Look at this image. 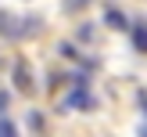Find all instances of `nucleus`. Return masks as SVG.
Wrapping results in <instances>:
<instances>
[{
	"label": "nucleus",
	"mask_w": 147,
	"mask_h": 137,
	"mask_svg": "<svg viewBox=\"0 0 147 137\" xmlns=\"http://www.w3.org/2000/svg\"><path fill=\"white\" fill-rule=\"evenodd\" d=\"M133 50L147 54V22H136L133 25Z\"/></svg>",
	"instance_id": "obj_4"
},
{
	"label": "nucleus",
	"mask_w": 147,
	"mask_h": 137,
	"mask_svg": "<svg viewBox=\"0 0 147 137\" xmlns=\"http://www.w3.org/2000/svg\"><path fill=\"white\" fill-rule=\"evenodd\" d=\"M86 4H93V0H65V7H68V11H83Z\"/></svg>",
	"instance_id": "obj_7"
},
{
	"label": "nucleus",
	"mask_w": 147,
	"mask_h": 137,
	"mask_svg": "<svg viewBox=\"0 0 147 137\" xmlns=\"http://www.w3.org/2000/svg\"><path fill=\"white\" fill-rule=\"evenodd\" d=\"M104 22H108L111 29H126V18H122V11H115V7H111L108 14H104Z\"/></svg>",
	"instance_id": "obj_5"
},
{
	"label": "nucleus",
	"mask_w": 147,
	"mask_h": 137,
	"mask_svg": "<svg viewBox=\"0 0 147 137\" xmlns=\"http://www.w3.org/2000/svg\"><path fill=\"white\" fill-rule=\"evenodd\" d=\"M93 105H97V101H93V94L86 90V87H76V90L65 97V108H79V112H90Z\"/></svg>",
	"instance_id": "obj_2"
},
{
	"label": "nucleus",
	"mask_w": 147,
	"mask_h": 137,
	"mask_svg": "<svg viewBox=\"0 0 147 137\" xmlns=\"http://www.w3.org/2000/svg\"><path fill=\"white\" fill-rule=\"evenodd\" d=\"M14 87H18L22 94H32V76H29V65L25 61L14 65Z\"/></svg>",
	"instance_id": "obj_3"
},
{
	"label": "nucleus",
	"mask_w": 147,
	"mask_h": 137,
	"mask_svg": "<svg viewBox=\"0 0 147 137\" xmlns=\"http://www.w3.org/2000/svg\"><path fill=\"white\" fill-rule=\"evenodd\" d=\"M0 137H18V126L11 119H4V115H0Z\"/></svg>",
	"instance_id": "obj_6"
},
{
	"label": "nucleus",
	"mask_w": 147,
	"mask_h": 137,
	"mask_svg": "<svg viewBox=\"0 0 147 137\" xmlns=\"http://www.w3.org/2000/svg\"><path fill=\"white\" fill-rule=\"evenodd\" d=\"M4 108H7V94L0 90V115H4Z\"/></svg>",
	"instance_id": "obj_8"
},
{
	"label": "nucleus",
	"mask_w": 147,
	"mask_h": 137,
	"mask_svg": "<svg viewBox=\"0 0 147 137\" xmlns=\"http://www.w3.org/2000/svg\"><path fill=\"white\" fill-rule=\"evenodd\" d=\"M36 33H40V18H11V14H0V36L4 40H29Z\"/></svg>",
	"instance_id": "obj_1"
},
{
	"label": "nucleus",
	"mask_w": 147,
	"mask_h": 137,
	"mask_svg": "<svg viewBox=\"0 0 147 137\" xmlns=\"http://www.w3.org/2000/svg\"><path fill=\"white\" fill-rule=\"evenodd\" d=\"M140 137H147V123H140Z\"/></svg>",
	"instance_id": "obj_9"
}]
</instances>
